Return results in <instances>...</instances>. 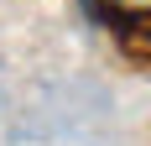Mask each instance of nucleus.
I'll use <instances>...</instances> for the list:
<instances>
[{
	"label": "nucleus",
	"instance_id": "nucleus-1",
	"mask_svg": "<svg viewBox=\"0 0 151 146\" xmlns=\"http://www.w3.org/2000/svg\"><path fill=\"white\" fill-rule=\"evenodd\" d=\"M99 26H115L120 37L151 26V0H99Z\"/></svg>",
	"mask_w": 151,
	"mask_h": 146
}]
</instances>
